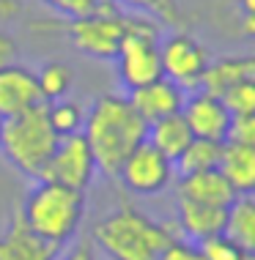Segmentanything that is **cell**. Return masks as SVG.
<instances>
[{
  "instance_id": "8fae6325",
  "label": "cell",
  "mask_w": 255,
  "mask_h": 260,
  "mask_svg": "<svg viewBox=\"0 0 255 260\" xmlns=\"http://www.w3.org/2000/svg\"><path fill=\"white\" fill-rule=\"evenodd\" d=\"M184 99H187V90L179 88L176 82H170L167 77H159V80L148 82V85L129 90L132 107L137 110V115L146 123L162 121L167 115H179L184 107Z\"/></svg>"
},
{
  "instance_id": "e575fe53",
  "label": "cell",
  "mask_w": 255,
  "mask_h": 260,
  "mask_svg": "<svg viewBox=\"0 0 255 260\" xmlns=\"http://www.w3.org/2000/svg\"><path fill=\"white\" fill-rule=\"evenodd\" d=\"M0 123H3V118H0Z\"/></svg>"
},
{
  "instance_id": "d6986e66",
  "label": "cell",
  "mask_w": 255,
  "mask_h": 260,
  "mask_svg": "<svg viewBox=\"0 0 255 260\" xmlns=\"http://www.w3.org/2000/svg\"><path fill=\"white\" fill-rule=\"evenodd\" d=\"M222 236H228L244 255H255V198H236L231 203Z\"/></svg>"
},
{
  "instance_id": "8992f818",
  "label": "cell",
  "mask_w": 255,
  "mask_h": 260,
  "mask_svg": "<svg viewBox=\"0 0 255 260\" xmlns=\"http://www.w3.org/2000/svg\"><path fill=\"white\" fill-rule=\"evenodd\" d=\"M162 27L151 17L129 14V30L121 41V50L116 55V74L126 90L159 80L162 77V58H159Z\"/></svg>"
},
{
  "instance_id": "f1b7e54d",
  "label": "cell",
  "mask_w": 255,
  "mask_h": 260,
  "mask_svg": "<svg viewBox=\"0 0 255 260\" xmlns=\"http://www.w3.org/2000/svg\"><path fill=\"white\" fill-rule=\"evenodd\" d=\"M55 260H99V257H96L94 241H91V238H80V241L69 244L63 255L58 252V257H55Z\"/></svg>"
},
{
  "instance_id": "9a60e30c",
  "label": "cell",
  "mask_w": 255,
  "mask_h": 260,
  "mask_svg": "<svg viewBox=\"0 0 255 260\" xmlns=\"http://www.w3.org/2000/svg\"><path fill=\"white\" fill-rule=\"evenodd\" d=\"M176 198L228 208L236 200V194H233L231 184L225 181V175L219 170H203V173L179 175V181H176Z\"/></svg>"
},
{
  "instance_id": "d4e9b609",
  "label": "cell",
  "mask_w": 255,
  "mask_h": 260,
  "mask_svg": "<svg viewBox=\"0 0 255 260\" xmlns=\"http://www.w3.org/2000/svg\"><path fill=\"white\" fill-rule=\"evenodd\" d=\"M219 99L225 102V107L233 118L252 115L255 112V80H242L236 85H231Z\"/></svg>"
},
{
  "instance_id": "9c48e42d",
  "label": "cell",
  "mask_w": 255,
  "mask_h": 260,
  "mask_svg": "<svg viewBox=\"0 0 255 260\" xmlns=\"http://www.w3.org/2000/svg\"><path fill=\"white\" fill-rule=\"evenodd\" d=\"M116 178L124 184L126 192L140 194V198H154V194L165 192L173 184L176 165L165 153H159L151 143H140L124 159V165H121Z\"/></svg>"
},
{
  "instance_id": "e0dca14e",
  "label": "cell",
  "mask_w": 255,
  "mask_h": 260,
  "mask_svg": "<svg viewBox=\"0 0 255 260\" xmlns=\"http://www.w3.org/2000/svg\"><path fill=\"white\" fill-rule=\"evenodd\" d=\"M242 80H255V52L252 55H225L209 63L203 74L201 90H209L214 96H222L231 85Z\"/></svg>"
},
{
  "instance_id": "277c9868",
  "label": "cell",
  "mask_w": 255,
  "mask_h": 260,
  "mask_svg": "<svg viewBox=\"0 0 255 260\" xmlns=\"http://www.w3.org/2000/svg\"><path fill=\"white\" fill-rule=\"evenodd\" d=\"M58 135L52 132L47 118V104L19 112L14 118H3L0 123V156L25 178H36L52 156Z\"/></svg>"
},
{
  "instance_id": "3957f363",
  "label": "cell",
  "mask_w": 255,
  "mask_h": 260,
  "mask_svg": "<svg viewBox=\"0 0 255 260\" xmlns=\"http://www.w3.org/2000/svg\"><path fill=\"white\" fill-rule=\"evenodd\" d=\"M19 216L41 241L63 249L80 233V224L85 219V192L52 181H36L25 192Z\"/></svg>"
},
{
  "instance_id": "4316f807",
  "label": "cell",
  "mask_w": 255,
  "mask_h": 260,
  "mask_svg": "<svg viewBox=\"0 0 255 260\" xmlns=\"http://www.w3.org/2000/svg\"><path fill=\"white\" fill-rule=\"evenodd\" d=\"M159 260H203V255H201V247H197L195 241H189V238H184V236H176L173 241L162 249Z\"/></svg>"
},
{
  "instance_id": "ffe728a7",
  "label": "cell",
  "mask_w": 255,
  "mask_h": 260,
  "mask_svg": "<svg viewBox=\"0 0 255 260\" xmlns=\"http://www.w3.org/2000/svg\"><path fill=\"white\" fill-rule=\"evenodd\" d=\"M222 145L225 143H214V140L195 137L192 143L184 148L181 156L173 161L176 173H179V175H189V173L217 170V167H219V156H222Z\"/></svg>"
},
{
  "instance_id": "484cf974",
  "label": "cell",
  "mask_w": 255,
  "mask_h": 260,
  "mask_svg": "<svg viewBox=\"0 0 255 260\" xmlns=\"http://www.w3.org/2000/svg\"><path fill=\"white\" fill-rule=\"evenodd\" d=\"M197 247H201L203 260H244L247 257L244 252L239 249L228 236H222V233L211 236V238H206V241H201Z\"/></svg>"
},
{
  "instance_id": "52a82bcc",
  "label": "cell",
  "mask_w": 255,
  "mask_h": 260,
  "mask_svg": "<svg viewBox=\"0 0 255 260\" xmlns=\"http://www.w3.org/2000/svg\"><path fill=\"white\" fill-rule=\"evenodd\" d=\"M159 58H162V77L176 82L184 90H197L203 82L211 55L209 50L187 30H173L170 36L159 41Z\"/></svg>"
},
{
  "instance_id": "4dcf8cb0",
  "label": "cell",
  "mask_w": 255,
  "mask_h": 260,
  "mask_svg": "<svg viewBox=\"0 0 255 260\" xmlns=\"http://www.w3.org/2000/svg\"><path fill=\"white\" fill-rule=\"evenodd\" d=\"M19 11H22V0H0V22L19 17Z\"/></svg>"
},
{
  "instance_id": "6da1fadb",
  "label": "cell",
  "mask_w": 255,
  "mask_h": 260,
  "mask_svg": "<svg viewBox=\"0 0 255 260\" xmlns=\"http://www.w3.org/2000/svg\"><path fill=\"white\" fill-rule=\"evenodd\" d=\"M148 123L132 107L129 96L121 93H104L85 110L82 137L88 140L94 151L99 173L116 178L124 159L146 143Z\"/></svg>"
},
{
  "instance_id": "d6a6232c",
  "label": "cell",
  "mask_w": 255,
  "mask_h": 260,
  "mask_svg": "<svg viewBox=\"0 0 255 260\" xmlns=\"http://www.w3.org/2000/svg\"><path fill=\"white\" fill-rule=\"evenodd\" d=\"M233 3V9L239 11V17L242 14H255V0H231Z\"/></svg>"
},
{
  "instance_id": "7c38bea8",
  "label": "cell",
  "mask_w": 255,
  "mask_h": 260,
  "mask_svg": "<svg viewBox=\"0 0 255 260\" xmlns=\"http://www.w3.org/2000/svg\"><path fill=\"white\" fill-rule=\"evenodd\" d=\"M36 104L44 102L39 96L33 69L22 66V63H11V66L0 69V118H14Z\"/></svg>"
},
{
  "instance_id": "83f0119b",
  "label": "cell",
  "mask_w": 255,
  "mask_h": 260,
  "mask_svg": "<svg viewBox=\"0 0 255 260\" xmlns=\"http://www.w3.org/2000/svg\"><path fill=\"white\" fill-rule=\"evenodd\" d=\"M228 140L231 143H242V145H247V148H255V112L252 115L233 118Z\"/></svg>"
},
{
  "instance_id": "2e32d148",
  "label": "cell",
  "mask_w": 255,
  "mask_h": 260,
  "mask_svg": "<svg viewBox=\"0 0 255 260\" xmlns=\"http://www.w3.org/2000/svg\"><path fill=\"white\" fill-rule=\"evenodd\" d=\"M217 170L225 175L236 198H255V148L228 140L222 145Z\"/></svg>"
},
{
  "instance_id": "44dd1931",
  "label": "cell",
  "mask_w": 255,
  "mask_h": 260,
  "mask_svg": "<svg viewBox=\"0 0 255 260\" xmlns=\"http://www.w3.org/2000/svg\"><path fill=\"white\" fill-rule=\"evenodd\" d=\"M36 85H39V96L44 104H52L58 99H66L69 90L74 85V74L66 63L61 60H47L41 63V69L36 72Z\"/></svg>"
},
{
  "instance_id": "5b68a950",
  "label": "cell",
  "mask_w": 255,
  "mask_h": 260,
  "mask_svg": "<svg viewBox=\"0 0 255 260\" xmlns=\"http://www.w3.org/2000/svg\"><path fill=\"white\" fill-rule=\"evenodd\" d=\"M33 30H44V33H63L69 39V44L77 52L88 55L94 60H116L121 41L129 30V14L118 9L102 11V14H91V17H77L66 19V22H39L33 25Z\"/></svg>"
},
{
  "instance_id": "7a4b0ae2",
  "label": "cell",
  "mask_w": 255,
  "mask_h": 260,
  "mask_svg": "<svg viewBox=\"0 0 255 260\" xmlns=\"http://www.w3.org/2000/svg\"><path fill=\"white\" fill-rule=\"evenodd\" d=\"M179 236L173 222H159L146 211L118 206L91 228V241L110 260H159L162 249Z\"/></svg>"
},
{
  "instance_id": "ba28073f",
  "label": "cell",
  "mask_w": 255,
  "mask_h": 260,
  "mask_svg": "<svg viewBox=\"0 0 255 260\" xmlns=\"http://www.w3.org/2000/svg\"><path fill=\"white\" fill-rule=\"evenodd\" d=\"M96 173H99V167H96L94 151H91L88 140L80 132V135H69V137L58 140V145H55L47 167L41 170L39 181H52V184L85 192L94 184Z\"/></svg>"
},
{
  "instance_id": "cb8c5ba5",
  "label": "cell",
  "mask_w": 255,
  "mask_h": 260,
  "mask_svg": "<svg viewBox=\"0 0 255 260\" xmlns=\"http://www.w3.org/2000/svg\"><path fill=\"white\" fill-rule=\"evenodd\" d=\"M41 6H47L49 11L61 14V17H66V19L91 17V14H102V11L118 9L116 0H41Z\"/></svg>"
},
{
  "instance_id": "7402d4cb",
  "label": "cell",
  "mask_w": 255,
  "mask_h": 260,
  "mask_svg": "<svg viewBox=\"0 0 255 260\" xmlns=\"http://www.w3.org/2000/svg\"><path fill=\"white\" fill-rule=\"evenodd\" d=\"M47 118L49 126L58 137H69V135H80L85 126V107L80 102L72 99H58L52 104H47Z\"/></svg>"
},
{
  "instance_id": "4fadbf2b",
  "label": "cell",
  "mask_w": 255,
  "mask_h": 260,
  "mask_svg": "<svg viewBox=\"0 0 255 260\" xmlns=\"http://www.w3.org/2000/svg\"><path fill=\"white\" fill-rule=\"evenodd\" d=\"M225 216H228V208L176 198V222L173 224H176V230H179V236L189 238V241H195V244L222 233Z\"/></svg>"
},
{
  "instance_id": "603a6c76",
  "label": "cell",
  "mask_w": 255,
  "mask_h": 260,
  "mask_svg": "<svg viewBox=\"0 0 255 260\" xmlns=\"http://www.w3.org/2000/svg\"><path fill=\"white\" fill-rule=\"evenodd\" d=\"M118 6H126L134 14H143V17H151L154 22L159 25H173L179 27L184 22V14L179 0H116Z\"/></svg>"
},
{
  "instance_id": "5bb4252c",
  "label": "cell",
  "mask_w": 255,
  "mask_h": 260,
  "mask_svg": "<svg viewBox=\"0 0 255 260\" xmlns=\"http://www.w3.org/2000/svg\"><path fill=\"white\" fill-rule=\"evenodd\" d=\"M58 247L41 241L31 228L22 222L19 211L14 214L9 228L0 233V260H55Z\"/></svg>"
},
{
  "instance_id": "ac0fdd59",
  "label": "cell",
  "mask_w": 255,
  "mask_h": 260,
  "mask_svg": "<svg viewBox=\"0 0 255 260\" xmlns=\"http://www.w3.org/2000/svg\"><path fill=\"white\" fill-rule=\"evenodd\" d=\"M195 140V135L189 132L184 115H167L162 121H154L148 123V135H146V143H151L159 153H165L170 161H176L184 153L189 143Z\"/></svg>"
},
{
  "instance_id": "836d02e7",
  "label": "cell",
  "mask_w": 255,
  "mask_h": 260,
  "mask_svg": "<svg viewBox=\"0 0 255 260\" xmlns=\"http://www.w3.org/2000/svg\"><path fill=\"white\" fill-rule=\"evenodd\" d=\"M244 260H255V255H247V257H244Z\"/></svg>"
},
{
  "instance_id": "1f68e13d",
  "label": "cell",
  "mask_w": 255,
  "mask_h": 260,
  "mask_svg": "<svg viewBox=\"0 0 255 260\" xmlns=\"http://www.w3.org/2000/svg\"><path fill=\"white\" fill-rule=\"evenodd\" d=\"M239 33H242L244 39L255 41V14H242V17H239Z\"/></svg>"
},
{
  "instance_id": "30bf717a",
  "label": "cell",
  "mask_w": 255,
  "mask_h": 260,
  "mask_svg": "<svg viewBox=\"0 0 255 260\" xmlns=\"http://www.w3.org/2000/svg\"><path fill=\"white\" fill-rule=\"evenodd\" d=\"M181 115L195 137L214 140V143H228L233 115L228 112V107H225V102L219 96L209 93V90H201V88L192 90L184 99Z\"/></svg>"
},
{
  "instance_id": "f546056e",
  "label": "cell",
  "mask_w": 255,
  "mask_h": 260,
  "mask_svg": "<svg viewBox=\"0 0 255 260\" xmlns=\"http://www.w3.org/2000/svg\"><path fill=\"white\" fill-rule=\"evenodd\" d=\"M17 58H19L17 39H14L9 30H3V27H0V69H3V66H11V63H17Z\"/></svg>"
}]
</instances>
